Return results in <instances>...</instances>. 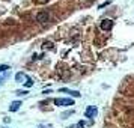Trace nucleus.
<instances>
[{
    "instance_id": "nucleus-2",
    "label": "nucleus",
    "mask_w": 134,
    "mask_h": 128,
    "mask_svg": "<svg viewBox=\"0 0 134 128\" xmlns=\"http://www.w3.org/2000/svg\"><path fill=\"white\" fill-rule=\"evenodd\" d=\"M97 113H98V110H97V107H95V106H89L87 108H86L85 116H86V118H91V119H93V118L97 116Z\"/></svg>"
},
{
    "instance_id": "nucleus-7",
    "label": "nucleus",
    "mask_w": 134,
    "mask_h": 128,
    "mask_svg": "<svg viewBox=\"0 0 134 128\" xmlns=\"http://www.w3.org/2000/svg\"><path fill=\"white\" fill-rule=\"evenodd\" d=\"M60 92H66V93H71V95H72V97H75V98H78V97H80V95H81V93L80 92H77V91H69V89H60Z\"/></svg>"
},
{
    "instance_id": "nucleus-6",
    "label": "nucleus",
    "mask_w": 134,
    "mask_h": 128,
    "mask_svg": "<svg viewBox=\"0 0 134 128\" xmlns=\"http://www.w3.org/2000/svg\"><path fill=\"white\" fill-rule=\"evenodd\" d=\"M21 106V101H14V103H11V106H9V110L11 112H17L18 108Z\"/></svg>"
},
{
    "instance_id": "nucleus-3",
    "label": "nucleus",
    "mask_w": 134,
    "mask_h": 128,
    "mask_svg": "<svg viewBox=\"0 0 134 128\" xmlns=\"http://www.w3.org/2000/svg\"><path fill=\"white\" fill-rule=\"evenodd\" d=\"M15 80H17L18 83H26V81H29L30 78H29L24 72H17V74H15Z\"/></svg>"
},
{
    "instance_id": "nucleus-8",
    "label": "nucleus",
    "mask_w": 134,
    "mask_h": 128,
    "mask_svg": "<svg viewBox=\"0 0 134 128\" xmlns=\"http://www.w3.org/2000/svg\"><path fill=\"white\" fill-rule=\"evenodd\" d=\"M92 124H93V121H80L77 124V127H87V125H92Z\"/></svg>"
},
{
    "instance_id": "nucleus-12",
    "label": "nucleus",
    "mask_w": 134,
    "mask_h": 128,
    "mask_svg": "<svg viewBox=\"0 0 134 128\" xmlns=\"http://www.w3.org/2000/svg\"><path fill=\"white\" fill-rule=\"evenodd\" d=\"M107 5H110V2H109V0L104 2V3H101V5H99V9H101V8H104V6H107Z\"/></svg>"
},
{
    "instance_id": "nucleus-4",
    "label": "nucleus",
    "mask_w": 134,
    "mask_h": 128,
    "mask_svg": "<svg viewBox=\"0 0 134 128\" xmlns=\"http://www.w3.org/2000/svg\"><path fill=\"white\" fill-rule=\"evenodd\" d=\"M112 27H113L112 20L107 18V20H103V21H101V29H103V30H112Z\"/></svg>"
},
{
    "instance_id": "nucleus-10",
    "label": "nucleus",
    "mask_w": 134,
    "mask_h": 128,
    "mask_svg": "<svg viewBox=\"0 0 134 128\" xmlns=\"http://www.w3.org/2000/svg\"><path fill=\"white\" fill-rule=\"evenodd\" d=\"M6 77H8L6 72H0V81H3V80H5Z\"/></svg>"
},
{
    "instance_id": "nucleus-1",
    "label": "nucleus",
    "mask_w": 134,
    "mask_h": 128,
    "mask_svg": "<svg viewBox=\"0 0 134 128\" xmlns=\"http://www.w3.org/2000/svg\"><path fill=\"white\" fill-rule=\"evenodd\" d=\"M54 104L56 106H74V101L71 100V98H57L54 100Z\"/></svg>"
},
{
    "instance_id": "nucleus-9",
    "label": "nucleus",
    "mask_w": 134,
    "mask_h": 128,
    "mask_svg": "<svg viewBox=\"0 0 134 128\" xmlns=\"http://www.w3.org/2000/svg\"><path fill=\"white\" fill-rule=\"evenodd\" d=\"M9 69V66L8 65H0V72H6Z\"/></svg>"
},
{
    "instance_id": "nucleus-14",
    "label": "nucleus",
    "mask_w": 134,
    "mask_h": 128,
    "mask_svg": "<svg viewBox=\"0 0 134 128\" xmlns=\"http://www.w3.org/2000/svg\"><path fill=\"white\" fill-rule=\"evenodd\" d=\"M17 93H18V95H26V93H27V91H18Z\"/></svg>"
},
{
    "instance_id": "nucleus-11",
    "label": "nucleus",
    "mask_w": 134,
    "mask_h": 128,
    "mask_svg": "<svg viewBox=\"0 0 134 128\" xmlns=\"http://www.w3.org/2000/svg\"><path fill=\"white\" fill-rule=\"evenodd\" d=\"M24 85H26V87H32V86H33V80H29V81H26Z\"/></svg>"
},
{
    "instance_id": "nucleus-13",
    "label": "nucleus",
    "mask_w": 134,
    "mask_h": 128,
    "mask_svg": "<svg viewBox=\"0 0 134 128\" xmlns=\"http://www.w3.org/2000/svg\"><path fill=\"white\" fill-rule=\"evenodd\" d=\"M44 47H48V48H51V47H53V44H51V42H45V44H44Z\"/></svg>"
},
{
    "instance_id": "nucleus-5",
    "label": "nucleus",
    "mask_w": 134,
    "mask_h": 128,
    "mask_svg": "<svg viewBox=\"0 0 134 128\" xmlns=\"http://www.w3.org/2000/svg\"><path fill=\"white\" fill-rule=\"evenodd\" d=\"M48 18H50L48 12H39V14L36 15V20H38L39 23H47L48 21Z\"/></svg>"
},
{
    "instance_id": "nucleus-15",
    "label": "nucleus",
    "mask_w": 134,
    "mask_h": 128,
    "mask_svg": "<svg viewBox=\"0 0 134 128\" xmlns=\"http://www.w3.org/2000/svg\"><path fill=\"white\" fill-rule=\"evenodd\" d=\"M72 113H74L72 110H71V112H66V113H63V118H65V116H69V114H72Z\"/></svg>"
}]
</instances>
